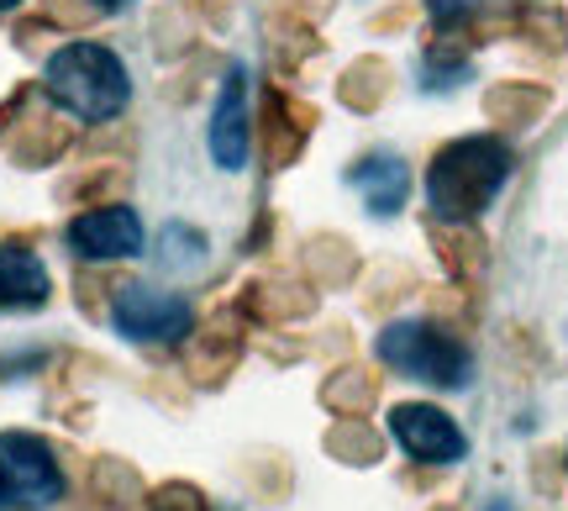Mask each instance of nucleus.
Wrapping results in <instances>:
<instances>
[{"mask_svg": "<svg viewBox=\"0 0 568 511\" xmlns=\"http://www.w3.org/2000/svg\"><path fill=\"white\" fill-rule=\"evenodd\" d=\"M17 6H21V0H0V11H17Z\"/></svg>", "mask_w": 568, "mask_h": 511, "instance_id": "36", "label": "nucleus"}, {"mask_svg": "<svg viewBox=\"0 0 568 511\" xmlns=\"http://www.w3.org/2000/svg\"><path fill=\"white\" fill-rule=\"evenodd\" d=\"M0 511H11V501H6V491H0Z\"/></svg>", "mask_w": 568, "mask_h": 511, "instance_id": "37", "label": "nucleus"}, {"mask_svg": "<svg viewBox=\"0 0 568 511\" xmlns=\"http://www.w3.org/2000/svg\"><path fill=\"white\" fill-rule=\"evenodd\" d=\"M101 290H105V285L95 280V274H80V307L90 311V317H101V311H105V307H101Z\"/></svg>", "mask_w": 568, "mask_h": 511, "instance_id": "31", "label": "nucleus"}, {"mask_svg": "<svg viewBox=\"0 0 568 511\" xmlns=\"http://www.w3.org/2000/svg\"><path fill=\"white\" fill-rule=\"evenodd\" d=\"M548 106H552V90L531 80H500L485 90V117L495 127H531L542 122Z\"/></svg>", "mask_w": 568, "mask_h": 511, "instance_id": "17", "label": "nucleus"}, {"mask_svg": "<svg viewBox=\"0 0 568 511\" xmlns=\"http://www.w3.org/2000/svg\"><path fill=\"white\" fill-rule=\"evenodd\" d=\"M379 385H385V374H374L368 364H343L322 380V407L332 417H368L379 401Z\"/></svg>", "mask_w": 568, "mask_h": 511, "instance_id": "18", "label": "nucleus"}, {"mask_svg": "<svg viewBox=\"0 0 568 511\" xmlns=\"http://www.w3.org/2000/svg\"><path fill=\"white\" fill-rule=\"evenodd\" d=\"M84 6H95L101 17H116V11H126V6H138V0H84Z\"/></svg>", "mask_w": 568, "mask_h": 511, "instance_id": "33", "label": "nucleus"}, {"mask_svg": "<svg viewBox=\"0 0 568 511\" xmlns=\"http://www.w3.org/2000/svg\"><path fill=\"white\" fill-rule=\"evenodd\" d=\"M148 511H211L205 495L190 480H163L159 491H148Z\"/></svg>", "mask_w": 568, "mask_h": 511, "instance_id": "27", "label": "nucleus"}, {"mask_svg": "<svg viewBox=\"0 0 568 511\" xmlns=\"http://www.w3.org/2000/svg\"><path fill=\"white\" fill-rule=\"evenodd\" d=\"M247 348V317L226 301L205 328H190V348H184V374L195 385H222L232 369L243 364Z\"/></svg>", "mask_w": 568, "mask_h": 511, "instance_id": "9", "label": "nucleus"}, {"mask_svg": "<svg viewBox=\"0 0 568 511\" xmlns=\"http://www.w3.org/2000/svg\"><path fill=\"white\" fill-rule=\"evenodd\" d=\"M322 449L337 459V464H353V470H368L385 459V432L368 428V417H337L332 428L322 432Z\"/></svg>", "mask_w": 568, "mask_h": 511, "instance_id": "19", "label": "nucleus"}, {"mask_svg": "<svg viewBox=\"0 0 568 511\" xmlns=\"http://www.w3.org/2000/svg\"><path fill=\"white\" fill-rule=\"evenodd\" d=\"M322 122L316 106H305L301 96H290L280 84H268L264 101H258V143H264V159L268 169H290L295 159L305 153L311 132Z\"/></svg>", "mask_w": 568, "mask_h": 511, "instance_id": "10", "label": "nucleus"}, {"mask_svg": "<svg viewBox=\"0 0 568 511\" xmlns=\"http://www.w3.org/2000/svg\"><path fill=\"white\" fill-rule=\"evenodd\" d=\"M337 0H274V11L280 17H295V21H322Z\"/></svg>", "mask_w": 568, "mask_h": 511, "instance_id": "30", "label": "nucleus"}, {"mask_svg": "<svg viewBox=\"0 0 568 511\" xmlns=\"http://www.w3.org/2000/svg\"><path fill=\"white\" fill-rule=\"evenodd\" d=\"M468 69H474V59H468V38L464 32H437L432 38V48H426V90H453V84L468 80Z\"/></svg>", "mask_w": 568, "mask_h": 511, "instance_id": "22", "label": "nucleus"}, {"mask_svg": "<svg viewBox=\"0 0 568 511\" xmlns=\"http://www.w3.org/2000/svg\"><path fill=\"white\" fill-rule=\"evenodd\" d=\"M53 301V274L38 259V248L27 238H6L0 243V311H42Z\"/></svg>", "mask_w": 568, "mask_h": 511, "instance_id": "11", "label": "nucleus"}, {"mask_svg": "<svg viewBox=\"0 0 568 511\" xmlns=\"http://www.w3.org/2000/svg\"><path fill=\"white\" fill-rule=\"evenodd\" d=\"M247 153H253L247 69H243V63H226V69H222V90H216V106H211V159H216V169L237 174V169H247Z\"/></svg>", "mask_w": 568, "mask_h": 511, "instance_id": "8", "label": "nucleus"}, {"mask_svg": "<svg viewBox=\"0 0 568 511\" xmlns=\"http://www.w3.org/2000/svg\"><path fill=\"white\" fill-rule=\"evenodd\" d=\"M564 464H568V459H564Z\"/></svg>", "mask_w": 568, "mask_h": 511, "instance_id": "38", "label": "nucleus"}, {"mask_svg": "<svg viewBox=\"0 0 568 511\" xmlns=\"http://www.w3.org/2000/svg\"><path fill=\"white\" fill-rule=\"evenodd\" d=\"M374 348H379V359L389 369H400L410 380H426V385L464 390L474 380L468 343L453 328H437V322H389Z\"/></svg>", "mask_w": 568, "mask_h": 511, "instance_id": "3", "label": "nucleus"}, {"mask_svg": "<svg viewBox=\"0 0 568 511\" xmlns=\"http://www.w3.org/2000/svg\"><path fill=\"white\" fill-rule=\"evenodd\" d=\"M0 148H6V159L17 169H48L74 148V127H69V117H63L59 106L53 111H32L27 106V117L11 127V138Z\"/></svg>", "mask_w": 568, "mask_h": 511, "instance_id": "12", "label": "nucleus"}, {"mask_svg": "<svg viewBox=\"0 0 568 511\" xmlns=\"http://www.w3.org/2000/svg\"><path fill=\"white\" fill-rule=\"evenodd\" d=\"M63 243L74 248L84 264H116V259L142 253V217L126 201L90 206V211H80V217L69 222Z\"/></svg>", "mask_w": 568, "mask_h": 511, "instance_id": "6", "label": "nucleus"}, {"mask_svg": "<svg viewBox=\"0 0 568 511\" xmlns=\"http://www.w3.org/2000/svg\"><path fill=\"white\" fill-rule=\"evenodd\" d=\"M268 48H274V63H284V69H295L301 59H311V53H322V38H316V21L280 17V27H274V38H268Z\"/></svg>", "mask_w": 568, "mask_h": 511, "instance_id": "26", "label": "nucleus"}, {"mask_svg": "<svg viewBox=\"0 0 568 511\" xmlns=\"http://www.w3.org/2000/svg\"><path fill=\"white\" fill-rule=\"evenodd\" d=\"M389 438L416 459V464H458L468 459V438L464 428L447 417L443 407H426V401H400L389 411Z\"/></svg>", "mask_w": 568, "mask_h": 511, "instance_id": "7", "label": "nucleus"}, {"mask_svg": "<svg viewBox=\"0 0 568 511\" xmlns=\"http://www.w3.org/2000/svg\"><path fill=\"white\" fill-rule=\"evenodd\" d=\"M90 501L111 511H126V507H138V501H148V485H142V474L126 459H95L90 464Z\"/></svg>", "mask_w": 568, "mask_h": 511, "instance_id": "21", "label": "nucleus"}, {"mask_svg": "<svg viewBox=\"0 0 568 511\" xmlns=\"http://www.w3.org/2000/svg\"><path fill=\"white\" fill-rule=\"evenodd\" d=\"M0 491L11 507H59L69 480L53 443L38 432H0Z\"/></svg>", "mask_w": 568, "mask_h": 511, "instance_id": "5", "label": "nucleus"}, {"mask_svg": "<svg viewBox=\"0 0 568 511\" xmlns=\"http://www.w3.org/2000/svg\"><path fill=\"white\" fill-rule=\"evenodd\" d=\"M347 184L364 196V206L374 217H395L410 201V169L395 153H364L358 164L347 169Z\"/></svg>", "mask_w": 568, "mask_h": 511, "instance_id": "14", "label": "nucleus"}, {"mask_svg": "<svg viewBox=\"0 0 568 511\" xmlns=\"http://www.w3.org/2000/svg\"><path fill=\"white\" fill-rule=\"evenodd\" d=\"M485 511H516V507H510V501H489Z\"/></svg>", "mask_w": 568, "mask_h": 511, "instance_id": "34", "label": "nucleus"}, {"mask_svg": "<svg viewBox=\"0 0 568 511\" xmlns=\"http://www.w3.org/2000/svg\"><path fill=\"white\" fill-rule=\"evenodd\" d=\"M253 474H258V485H264L268 501H280V495L290 491V464H284V453H280V459H274V453H264V464H258Z\"/></svg>", "mask_w": 568, "mask_h": 511, "instance_id": "28", "label": "nucleus"}, {"mask_svg": "<svg viewBox=\"0 0 568 511\" xmlns=\"http://www.w3.org/2000/svg\"><path fill=\"white\" fill-rule=\"evenodd\" d=\"M163 269H174V274H190V269L205 264V232H195V227L184 222H169L159 232V253H153Z\"/></svg>", "mask_w": 568, "mask_h": 511, "instance_id": "24", "label": "nucleus"}, {"mask_svg": "<svg viewBox=\"0 0 568 511\" xmlns=\"http://www.w3.org/2000/svg\"><path fill=\"white\" fill-rule=\"evenodd\" d=\"M426 238L437 248V264L447 269V280H458V285H479L489 269V243L474 232L468 222H432L426 227Z\"/></svg>", "mask_w": 568, "mask_h": 511, "instance_id": "15", "label": "nucleus"}, {"mask_svg": "<svg viewBox=\"0 0 568 511\" xmlns=\"http://www.w3.org/2000/svg\"><path fill=\"white\" fill-rule=\"evenodd\" d=\"M301 264H305V280L316 290H337L358 274V248L347 243V238H337V232H322V238L305 243Z\"/></svg>", "mask_w": 568, "mask_h": 511, "instance_id": "20", "label": "nucleus"}, {"mask_svg": "<svg viewBox=\"0 0 568 511\" xmlns=\"http://www.w3.org/2000/svg\"><path fill=\"white\" fill-rule=\"evenodd\" d=\"M389 90H395V69H389V59L364 53V59H353L343 69V80H337V101H343L347 111H358V117H374V111L389 101Z\"/></svg>", "mask_w": 568, "mask_h": 511, "instance_id": "16", "label": "nucleus"}, {"mask_svg": "<svg viewBox=\"0 0 568 511\" xmlns=\"http://www.w3.org/2000/svg\"><path fill=\"white\" fill-rule=\"evenodd\" d=\"M122 190H126V164H95L90 174L63 184V201L105 206V201H122Z\"/></svg>", "mask_w": 568, "mask_h": 511, "instance_id": "25", "label": "nucleus"}, {"mask_svg": "<svg viewBox=\"0 0 568 511\" xmlns=\"http://www.w3.org/2000/svg\"><path fill=\"white\" fill-rule=\"evenodd\" d=\"M316 301H322V290L311 285V280H253V285L237 290L232 307L243 311L247 322H258V328H280V322L311 317Z\"/></svg>", "mask_w": 568, "mask_h": 511, "instance_id": "13", "label": "nucleus"}, {"mask_svg": "<svg viewBox=\"0 0 568 511\" xmlns=\"http://www.w3.org/2000/svg\"><path fill=\"white\" fill-rule=\"evenodd\" d=\"M506 32L510 38H527L537 42L542 53H558L568 42V21L558 6H510L506 11Z\"/></svg>", "mask_w": 568, "mask_h": 511, "instance_id": "23", "label": "nucleus"}, {"mask_svg": "<svg viewBox=\"0 0 568 511\" xmlns=\"http://www.w3.org/2000/svg\"><path fill=\"white\" fill-rule=\"evenodd\" d=\"M42 96L74 122L105 127L116 122L126 101H132V74H126L122 53L105 48V42H63V48L48 53Z\"/></svg>", "mask_w": 568, "mask_h": 511, "instance_id": "2", "label": "nucleus"}, {"mask_svg": "<svg viewBox=\"0 0 568 511\" xmlns=\"http://www.w3.org/2000/svg\"><path fill=\"white\" fill-rule=\"evenodd\" d=\"M510 169H516V153H510L506 138L474 132V138L443 143L432 153V169H426V206H432V217L437 222H474L506 190Z\"/></svg>", "mask_w": 568, "mask_h": 511, "instance_id": "1", "label": "nucleus"}, {"mask_svg": "<svg viewBox=\"0 0 568 511\" xmlns=\"http://www.w3.org/2000/svg\"><path fill=\"white\" fill-rule=\"evenodd\" d=\"M111 328L122 332L126 343H184L190 328H195V307L174 295V290L142 285V280H126L111 295Z\"/></svg>", "mask_w": 568, "mask_h": 511, "instance_id": "4", "label": "nucleus"}, {"mask_svg": "<svg viewBox=\"0 0 568 511\" xmlns=\"http://www.w3.org/2000/svg\"><path fill=\"white\" fill-rule=\"evenodd\" d=\"M27 106H32V84H17V90L0 101V143H6V138H11V127L27 117Z\"/></svg>", "mask_w": 568, "mask_h": 511, "instance_id": "29", "label": "nucleus"}, {"mask_svg": "<svg viewBox=\"0 0 568 511\" xmlns=\"http://www.w3.org/2000/svg\"><path fill=\"white\" fill-rule=\"evenodd\" d=\"M410 17H416V6H410V0H395L389 11H379V17H374V27H379V32H385V27H406Z\"/></svg>", "mask_w": 568, "mask_h": 511, "instance_id": "32", "label": "nucleus"}, {"mask_svg": "<svg viewBox=\"0 0 568 511\" xmlns=\"http://www.w3.org/2000/svg\"><path fill=\"white\" fill-rule=\"evenodd\" d=\"M432 511H458V501H437V507H432Z\"/></svg>", "mask_w": 568, "mask_h": 511, "instance_id": "35", "label": "nucleus"}]
</instances>
